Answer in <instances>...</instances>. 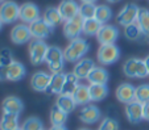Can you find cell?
I'll list each match as a JSON object with an SVG mask.
<instances>
[{
  "instance_id": "6da1fadb",
  "label": "cell",
  "mask_w": 149,
  "mask_h": 130,
  "mask_svg": "<svg viewBox=\"0 0 149 130\" xmlns=\"http://www.w3.org/2000/svg\"><path fill=\"white\" fill-rule=\"evenodd\" d=\"M90 50V43L84 38H75V40L70 41L66 49L63 50V57L65 61L68 62H78V61L83 59L84 54H87Z\"/></svg>"
},
{
  "instance_id": "7a4b0ae2",
  "label": "cell",
  "mask_w": 149,
  "mask_h": 130,
  "mask_svg": "<svg viewBox=\"0 0 149 130\" xmlns=\"http://www.w3.org/2000/svg\"><path fill=\"white\" fill-rule=\"evenodd\" d=\"M123 72L127 78L131 79H144L149 75L145 62L139 58H130L128 61H125L123 66Z\"/></svg>"
},
{
  "instance_id": "3957f363",
  "label": "cell",
  "mask_w": 149,
  "mask_h": 130,
  "mask_svg": "<svg viewBox=\"0 0 149 130\" xmlns=\"http://www.w3.org/2000/svg\"><path fill=\"white\" fill-rule=\"evenodd\" d=\"M63 61H65L63 50L59 49L58 46H49L48 51H46V55H45V62L48 63L49 70L53 74L62 72L63 63H65Z\"/></svg>"
},
{
  "instance_id": "277c9868",
  "label": "cell",
  "mask_w": 149,
  "mask_h": 130,
  "mask_svg": "<svg viewBox=\"0 0 149 130\" xmlns=\"http://www.w3.org/2000/svg\"><path fill=\"white\" fill-rule=\"evenodd\" d=\"M98 62L103 66H110L115 63L120 58V50L115 43H108V45H100L96 53Z\"/></svg>"
},
{
  "instance_id": "5b68a950",
  "label": "cell",
  "mask_w": 149,
  "mask_h": 130,
  "mask_svg": "<svg viewBox=\"0 0 149 130\" xmlns=\"http://www.w3.org/2000/svg\"><path fill=\"white\" fill-rule=\"evenodd\" d=\"M49 46L44 42V40H34L29 43V58L32 65H41L45 62V55Z\"/></svg>"
},
{
  "instance_id": "8992f818",
  "label": "cell",
  "mask_w": 149,
  "mask_h": 130,
  "mask_svg": "<svg viewBox=\"0 0 149 130\" xmlns=\"http://www.w3.org/2000/svg\"><path fill=\"white\" fill-rule=\"evenodd\" d=\"M20 14V6L12 0H6L1 6H0V20L3 24H11L19 19Z\"/></svg>"
},
{
  "instance_id": "52a82bcc",
  "label": "cell",
  "mask_w": 149,
  "mask_h": 130,
  "mask_svg": "<svg viewBox=\"0 0 149 130\" xmlns=\"http://www.w3.org/2000/svg\"><path fill=\"white\" fill-rule=\"evenodd\" d=\"M139 12H140V8H139L136 4L130 3V4H127V6H124L123 9L118 13L116 20H118V23L120 24V25H123L124 28H125V26H128L137 21Z\"/></svg>"
},
{
  "instance_id": "ba28073f",
  "label": "cell",
  "mask_w": 149,
  "mask_h": 130,
  "mask_svg": "<svg viewBox=\"0 0 149 130\" xmlns=\"http://www.w3.org/2000/svg\"><path fill=\"white\" fill-rule=\"evenodd\" d=\"M83 23L84 20L81 17V14L75 16L71 20L65 21V24H63V34H65L66 38H69L70 41L79 38V36L83 33Z\"/></svg>"
},
{
  "instance_id": "9c48e42d",
  "label": "cell",
  "mask_w": 149,
  "mask_h": 130,
  "mask_svg": "<svg viewBox=\"0 0 149 130\" xmlns=\"http://www.w3.org/2000/svg\"><path fill=\"white\" fill-rule=\"evenodd\" d=\"M29 29H31V34L34 40H45L53 33V26H50L41 17L38 20L33 21L32 24H29Z\"/></svg>"
},
{
  "instance_id": "30bf717a",
  "label": "cell",
  "mask_w": 149,
  "mask_h": 130,
  "mask_svg": "<svg viewBox=\"0 0 149 130\" xmlns=\"http://www.w3.org/2000/svg\"><path fill=\"white\" fill-rule=\"evenodd\" d=\"M19 19L25 24H32L40 19V8L33 3H24L20 6Z\"/></svg>"
},
{
  "instance_id": "8fae6325",
  "label": "cell",
  "mask_w": 149,
  "mask_h": 130,
  "mask_svg": "<svg viewBox=\"0 0 149 130\" xmlns=\"http://www.w3.org/2000/svg\"><path fill=\"white\" fill-rule=\"evenodd\" d=\"M119 37V30L116 26L113 25H102L99 33L96 34V38H98L99 43L100 45H108V43H115V41L118 40Z\"/></svg>"
},
{
  "instance_id": "7c38bea8",
  "label": "cell",
  "mask_w": 149,
  "mask_h": 130,
  "mask_svg": "<svg viewBox=\"0 0 149 130\" xmlns=\"http://www.w3.org/2000/svg\"><path fill=\"white\" fill-rule=\"evenodd\" d=\"M31 38H32V34H31L29 25L19 24V25H16L11 30V40H12V42L16 43V45L26 43L28 41H31Z\"/></svg>"
},
{
  "instance_id": "4fadbf2b",
  "label": "cell",
  "mask_w": 149,
  "mask_h": 130,
  "mask_svg": "<svg viewBox=\"0 0 149 130\" xmlns=\"http://www.w3.org/2000/svg\"><path fill=\"white\" fill-rule=\"evenodd\" d=\"M58 11L63 21H68L79 14V6L75 0H62L58 6Z\"/></svg>"
},
{
  "instance_id": "5bb4252c",
  "label": "cell",
  "mask_w": 149,
  "mask_h": 130,
  "mask_svg": "<svg viewBox=\"0 0 149 130\" xmlns=\"http://www.w3.org/2000/svg\"><path fill=\"white\" fill-rule=\"evenodd\" d=\"M102 113H100V109H99L96 105L94 104H87L84 105L83 108L81 109L79 112V120L84 124H95L99 118H100Z\"/></svg>"
},
{
  "instance_id": "9a60e30c",
  "label": "cell",
  "mask_w": 149,
  "mask_h": 130,
  "mask_svg": "<svg viewBox=\"0 0 149 130\" xmlns=\"http://www.w3.org/2000/svg\"><path fill=\"white\" fill-rule=\"evenodd\" d=\"M135 92L136 88L130 83H121L118 88H116V99L123 104H130V102L135 101Z\"/></svg>"
},
{
  "instance_id": "2e32d148",
  "label": "cell",
  "mask_w": 149,
  "mask_h": 130,
  "mask_svg": "<svg viewBox=\"0 0 149 130\" xmlns=\"http://www.w3.org/2000/svg\"><path fill=\"white\" fill-rule=\"evenodd\" d=\"M23 109H24L23 101L16 96H8L1 102V110H3V113L17 114V116H19V114L23 112Z\"/></svg>"
},
{
  "instance_id": "e0dca14e",
  "label": "cell",
  "mask_w": 149,
  "mask_h": 130,
  "mask_svg": "<svg viewBox=\"0 0 149 130\" xmlns=\"http://www.w3.org/2000/svg\"><path fill=\"white\" fill-rule=\"evenodd\" d=\"M50 78L52 75H49L48 72L44 71H37L36 74H33V76L31 79V85L34 91L37 92H44V91L49 89V84H50Z\"/></svg>"
},
{
  "instance_id": "ac0fdd59",
  "label": "cell",
  "mask_w": 149,
  "mask_h": 130,
  "mask_svg": "<svg viewBox=\"0 0 149 130\" xmlns=\"http://www.w3.org/2000/svg\"><path fill=\"white\" fill-rule=\"evenodd\" d=\"M125 116L131 124H139L141 120H144L143 113V104L139 101H132L125 105Z\"/></svg>"
},
{
  "instance_id": "d6986e66",
  "label": "cell",
  "mask_w": 149,
  "mask_h": 130,
  "mask_svg": "<svg viewBox=\"0 0 149 130\" xmlns=\"http://www.w3.org/2000/svg\"><path fill=\"white\" fill-rule=\"evenodd\" d=\"M95 67V63L93 62V59H88V58H83V59L78 61L74 66V71L78 79H87L88 74L93 71V68Z\"/></svg>"
},
{
  "instance_id": "ffe728a7",
  "label": "cell",
  "mask_w": 149,
  "mask_h": 130,
  "mask_svg": "<svg viewBox=\"0 0 149 130\" xmlns=\"http://www.w3.org/2000/svg\"><path fill=\"white\" fill-rule=\"evenodd\" d=\"M26 74L25 66L21 62H17V61H13L12 65L8 67L7 70V80H11V82H19L21 80Z\"/></svg>"
},
{
  "instance_id": "44dd1931",
  "label": "cell",
  "mask_w": 149,
  "mask_h": 130,
  "mask_svg": "<svg viewBox=\"0 0 149 130\" xmlns=\"http://www.w3.org/2000/svg\"><path fill=\"white\" fill-rule=\"evenodd\" d=\"M108 71L103 67H94L93 71L88 74L87 80L91 83V84H106L108 82Z\"/></svg>"
},
{
  "instance_id": "7402d4cb",
  "label": "cell",
  "mask_w": 149,
  "mask_h": 130,
  "mask_svg": "<svg viewBox=\"0 0 149 130\" xmlns=\"http://www.w3.org/2000/svg\"><path fill=\"white\" fill-rule=\"evenodd\" d=\"M73 99L75 101L77 105H87L91 101V96H90V89H88V85H83L79 84L77 87V89L74 91L73 94Z\"/></svg>"
},
{
  "instance_id": "603a6c76",
  "label": "cell",
  "mask_w": 149,
  "mask_h": 130,
  "mask_svg": "<svg viewBox=\"0 0 149 130\" xmlns=\"http://www.w3.org/2000/svg\"><path fill=\"white\" fill-rule=\"evenodd\" d=\"M66 80L65 72H57L53 74L50 78V84H49V92L54 95H61L63 89V84Z\"/></svg>"
},
{
  "instance_id": "cb8c5ba5",
  "label": "cell",
  "mask_w": 149,
  "mask_h": 130,
  "mask_svg": "<svg viewBox=\"0 0 149 130\" xmlns=\"http://www.w3.org/2000/svg\"><path fill=\"white\" fill-rule=\"evenodd\" d=\"M42 19L46 21L50 26H58L59 24L63 21L61 13H59L58 8H54V7H49L44 11V14H42Z\"/></svg>"
},
{
  "instance_id": "d4e9b609",
  "label": "cell",
  "mask_w": 149,
  "mask_h": 130,
  "mask_svg": "<svg viewBox=\"0 0 149 130\" xmlns=\"http://www.w3.org/2000/svg\"><path fill=\"white\" fill-rule=\"evenodd\" d=\"M90 89V96L91 101H102L107 97L108 95V88L106 84H90L88 85Z\"/></svg>"
},
{
  "instance_id": "484cf974",
  "label": "cell",
  "mask_w": 149,
  "mask_h": 130,
  "mask_svg": "<svg viewBox=\"0 0 149 130\" xmlns=\"http://www.w3.org/2000/svg\"><path fill=\"white\" fill-rule=\"evenodd\" d=\"M79 85V79L74 72L66 74V80L63 84V89H62L61 95H66V96H73L74 91L77 89V87Z\"/></svg>"
},
{
  "instance_id": "4316f807",
  "label": "cell",
  "mask_w": 149,
  "mask_h": 130,
  "mask_svg": "<svg viewBox=\"0 0 149 130\" xmlns=\"http://www.w3.org/2000/svg\"><path fill=\"white\" fill-rule=\"evenodd\" d=\"M20 127L19 116L17 114H7L3 113L0 120V130H16Z\"/></svg>"
},
{
  "instance_id": "83f0119b",
  "label": "cell",
  "mask_w": 149,
  "mask_h": 130,
  "mask_svg": "<svg viewBox=\"0 0 149 130\" xmlns=\"http://www.w3.org/2000/svg\"><path fill=\"white\" fill-rule=\"evenodd\" d=\"M56 105L61 110H63L65 113H71L75 109V101H74L73 96H66V95H58L56 100Z\"/></svg>"
},
{
  "instance_id": "f1b7e54d",
  "label": "cell",
  "mask_w": 149,
  "mask_h": 130,
  "mask_svg": "<svg viewBox=\"0 0 149 130\" xmlns=\"http://www.w3.org/2000/svg\"><path fill=\"white\" fill-rule=\"evenodd\" d=\"M68 121V113L61 110L57 105H54L50 110V124L52 126H61Z\"/></svg>"
},
{
  "instance_id": "f546056e",
  "label": "cell",
  "mask_w": 149,
  "mask_h": 130,
  "mask_svg": "<svg viewBox=\"0 0 149 130\" xmlns=\"http://www.w3.org/2000/svg\"><path fill=\"white\" fill-rule=\"evenodd\" d=\"M137 25L140 28L141 33L144 36H149V11L145 8H140V12H139L137 16Z\"/></svg>"
},
{
  "instance_id": "4dcf8cb0",
  "label": "cell",
  "mask_w": 149,
  "mask_h": 130,
  "mask_svg": "<svg viewBox=\"0 0 149 130\" xmlns=\"http://www.w3.org/2000/svg\"><path fill=\"white\" fill-rule=\"evenodd\" d=\"M102 28V24L99 23L96 19H88V20H84L83 23V34L88 37L96 36L99 33Z\"/></svg>"
},
{
  "instance_id": "1f68e13d",
  "label": "cell",
  "mask_w": 149,
  "mask_h": 130,
  "mask_svg": "<svg viewBox=\"0 0 149 130\" xmlns=\"http://www.w3.org/2000/svg\"><path fill=\"white\" fill-rule=\"evenodd\" d=\"M95 19L102 25H106L112 19V11H111V8L107 6H98L96 7V12H95Z\"/></svg>"
},
{
  "instance_id": "d6a6232c",
  "label": "cell",
  "mask_w": 149,
  "mask_h": 130,
  "mask_svg": "<svg viewBox=\"0 0 149 130\" xmlns=\"http://www.w3.org/2000/svg\"><path fill=\"white\" fill-rule=\"evenodd\" d=\"M95 3H82L79 6V14L83 20H88V19H95V12H96Z\"/></svg>"
},
{
  "instance_id": "836d02e7",
  "label": "cell",
  "mask_w": 149,
  "mask_h": 130,
  "mask_svg": "<svg viewBox=\"0 0 149 130\" xmlns=\"http://www.w3.org/2000/svg\"><path fill=\"white\" fill-rule=\"evenodd\" d=\"M20 127L23 130H45L42 121L37 117H28Z\"/></svg>"
},
{
  "instance_id": "e575fe53",
  "label": "cell",
  "mask_w": 149,
  "mask_h": 130,
  "mask_svg": "<svg viewBox=\"0 0 149 130\" xmlns=\"http://www.w3.org/2000/svg\"><path fill=\"white\" fill-rule=\"evenodd\" d=\"M135 100L139 101L140 104L149 102V84H141L136 88Z\"/></svg>"
},
{
  "instance_id": "d590c367",
  "label": "cell",
  "mask_w": 149,
  "mask_h": 130,
  "mask_svg": "<svg viewBox=\"0 0 149 130\" xmlns=\"http://www.w3.org/2000/svg\"><path fill=\"white\" fill-rule=\"evenodd\" d=\"M124 34H125V37L128 38V40L136 41V40H139V38H140V36L143 33H141V30H140V28H139L137 23H133V24H131V25L125 26Z\"/></svg>"
},
{
  "instance_id": "8d00e7d4",
  "label": "cell",
  "mask_w": 149,
  "mask_h": 130,
  "mask_svg": "<svg viewBox=\"0 0 149 130\" xmlns=\"http://www.w3.org/2000/svg\"><path fill=\"white\" fill-rule=\"evenodd\" d=\"M13 62L12 54L8 49H3L0 51V67H9Z\"/></svg>"
},
{
  "instance_id": "74e56055",
  "label": "cell",
  "mask_w": 149,
  "mask_h": 130,
  "mask_svg": "<svg viewBox=\"0 0 149 130\" xmlns=\"http://www.w3.org/2000/svg\"><path fill=\"white\" fill-rule=\"evenodd\" d=\"M99 130H119V124L116 120L111 118V117H107L102 121L100 126H99Z\"/></svg>"
},
{
  "instance_id": "f35d334b",
  "label": "cell",
  "mask_w": 149,
  "mask_h": 130,
  "mask_svg": "<svg viewBox=\"0 0 149 130\" xmlns=\"http://www.w3.org/2000/svg\"><path fill=\"white\" fill-rule=\"evenodd\" d=\"M143 113H144V120L149 121V102L143 104Z\"/></svg>"
},
{
  "instance_id": "ab89813d",
  "label": "cell",
  "mask_w": 149,
  "mask_h": 130,
  "mask_svg": "<svg viewBox=\"0 0 149 130\" xmlns=\"http://www.w3.org/2000/svg\"><path fill=\"white\" fill-rule=\"evenodd\" d=\"M49 130H68L65 127V125H61V126H52Z\"/></svg>"
},
{
  "instance_id": "60d3db41",
  "label": "cell",
  "mask_w": 149,
  "mask_h": 130,
  "mask_svg": "<svg viewBox=\"0 0 149 130\" xmlns=\"http://www.w3.org/2000/svg\"><path fill=\"white\" fill-rule=\"evenodd\" d=\"M144 62H145V66H146V70H148V74H149V55L144 59Z\"/></svg>"
},
{
  "instance_id": "b9f144b4",
  "label": "cell",
  "mask_w": 149,
  "mask_h": 130,
  "mask_svg": "<svg viewBox=\"0 0 149 130\" xmlns=\"http://www.w3.org/2000/svg\"><path fill=\"white\" fill-rule=\"evenodd\" d=\"M82 3H95L96 0H81Z\"/></svg>"
},
{
  "instance_id": "7bdbcfd3",
  "label": "cell",
  "mask_w": 149,
  "mask_h": 130,
  "mask_svg": "<svg viewBox=\"0 0 149 130\" xmlns=\"http://www.w3.org/2000/svg\"><path fill=\"white\" fill-rule=\"evenodd\" d=\"M108 3H118V1H120V0H107Z\"/></svg>"
},
{
  "instance_id": "ee69618b",
  "label": "cell",
  "mask_w": 149,
  "mask_h": 130,
  "mask_svg": "<svg viewBox=\"0 0 149 130\" xmlns=\"http://www.w3.org/2000/svg\"><path fill=\"white\" fill-rule=\"evenodd\" d=\"M78 130H90V129H87V127H81V129H78Z\"/></svg>"
},
{
  "instance_id": "f6af8a7d",
  "label": "cell",
  "mask_w": 149,
  "mask_h": 130,
  "mask_svg": "<svg viewBox=\"0 0 149 130\" xmlns=\"http://www.w3.org/2000/svg\"><path fill=\"white\" fill-rule=\"evenodd\" d=\"M1 26H3V21L0 20V30H1Z\"/></svg>"
},
{
  "instance_id": "bcb514c9",
  "label": "cell",
  "mask_w": 149,
  "mask_h": 130,
  "mask_svg": "<svg viewBox=\"0 0 149 130\" xmlns=\"http://www.w3.org/2000/svg\"><path fill=\"white\" fill-rule=\"evenodd\" d=\"M4 1H6V0H0V6H1V4H3Z\"/></svg>"
},
{
  "instance_id": "7dc6e473",
  "label": "cell",
  "mask_w": 149,
  "mask_h": 130,
  "mask_svg": "<svg viewBox=\"0 0 149 130\" xmlns=\"http://www.w3.org/2000/svg\"><path fill=\"white\" fill-rule=\"evenodd\" d=\"M16 130H23V129H21V127H19V129H16Z\"/></svg>"
}]
</instances>
